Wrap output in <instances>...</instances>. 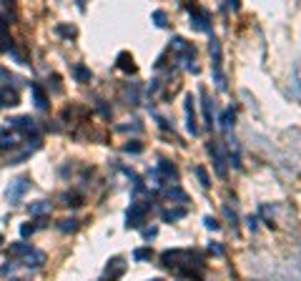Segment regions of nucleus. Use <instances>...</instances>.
I'll return each instance as SVG.
<instances>
[{"mask_svg":"<svg viewBox=\"0 0 301 281\" xmlns=\"http://www.w3.org/2000/svg\"><path fill=\"white\" fill-rule=\"evenodd\" d=\"M8 254H10V259H18L28 269H40L45 264V254L38 251V249H33L30 244H10Z\"/></svg>","mask_w":301,"mask_h":281,"instance_id":"obj_1","label":"nucleus"},{"mask_svg":"<svg viewBox=\"0 0 301 281\" xmlns=\"http://www.w3.org/2000/svg\"><path fill=\"white\" fill-rule=\"evenodd\" d=\"M209 51H211V61H214V80H216V88L226 90V78L224 70H221V43L211 35V43H209Z\"/></svg>","mask_w":301,"mask_h":281,"instance_id":"obj_2","label":"nucleus"},{"mask_svg":"<svg viewBox=\"0 0 301 281\" xmlns=\"http://www.w3.org/2000/svg\"><path fill=\"white\" fill-rule=\"evenodd\" d=\"M146 216H148V204L136 201V204H131V209L126 213V226L128 228H141L146 223Z\"/></svg>","mask_w":301,"mask_h":281,"instance_id":"obj_3","label":"nucleus"},{"mask_svg":"<svg viewBox=\"0 0 301 281\" xmlns=\"http://www.w3.org/2000/svg\"><path fill=\"white\" fill-rule=\"evenodd\" d=\"M161 261L163 266L168 269H181V264H191V251H181V249H173V251H163L161 254Z\"/></svg>","mask_w":301,"mask_h":281,"instance_id":"obj_4","label":"nucleus"},{"mask_svg":"<svg viewBox=\"0 0 301 281\" xmlns=\"http://www.w3.org/2000/svg\"><path fill=\"white\" fill-rule=\"evenodd\" d=\"M30 189V178L28 176H18L10 186H8V191H5V199L10 201V204H18L23 196H25V191Z\"/></svg>","mask_w":301,"mask_h":281,"instance_id":"obj_5","label":"nucleus"},{"mask_svg":"<svg viewBox=\"0 0 301 281\" xmlns=\"http://www.w3.org/2000/svg\"><path fill=\"white\" fill-rule=\"evenodd\" d=\"M186 10L191 13V25H193L196 30L211 33V18H209L206 10H201V8H196V5H186Z\"/></svg>","mask_w":301,"mask_h":281,"instance_id":"obj_6","label":"nucleus"},{"mask_svg":"<svg viewBox=\"0 0 301 281\" xmlns=\"http://www.w3.org/2000/svg\"><path fill=\"white\" fill-rule=\"evenodd\" d=\"M10 131L13 133H25V136H38V126H35V121L30 118V116H20V118H13L10 121Z\"/></svg>","mask_w":301,"mask_h":281,"instance_id":"obj_7","label":"nucleus"},{"mask_svg":"<svg viewBox=\"0 0 301 281\" xmlns=\"http://www.w3.org/2000/svg\"><path fill=\"white\" fill-rule=\"evenodd\" d=\"M209 153H211V158H214V168H216V173L224 178L226 176V156H224V151H221V143L219 140H211L209 143Z\"/></svg>","mask_w":301,"mask_h":281,"instance_id":"obj_8","label":"nucleus"},{"mask_svg":"<svg viewBox=\"0 0 301 281\" xmlns=\"http://www.w3.org/2000/svg\"><path fill=\"white\" fill-rule=\"evenodd\" d=\"M156 171H158V176H161V181H163V183L176 186V181H178V171H176V166H173L171 161H166V158H163V161L158 163V168H156Z\"/></svg>","mask_w":301,"mask_h":281,"instance_id":"obj_9","label":"nucleus"},{"mask_svg":"<svg viewBox=\"0 0 301 281\" xmlns=\"http://www.w3.org/2000/svg\"><path fill=\"white\" fill-rule=\"evenodd\" d=\"M186 131L191 136H198V126H196V108H193V98L186 96Z\"/></svg>","mask_w":301,"mask_h":281,"instance_id":"obj_10","label":"nucleus"},{"mask_svg":"<svg viewBox=\"0 0 301 281\" xmlns=\"http://www.w3.org/2000/svg\"><path fill=\"white\" fill-rule=\"evenodd\" d=\"M18 103H20L18 90L10 88V85H3V88H0V108H13V106H18Z\"/></svg>","mask_w":301,"mask_h":281,"instance_id":"obj_11","label":"nucleus"},{"mask_svg":"<svg viewBox=\"0 0 301 281\" xmlns=\"http://www.w3.org/2000/svg\"><path fill=\"white\" fill-rule=\"evenodd\" d=\"M201 111H204V123H206V128H211V126H214V103H211V98H209L206 90H201Z\"/></svg>","mask_w":301,"mask_h":281,"instance_id":"obj_12","label":"nucleus"},{"mask_svg":"<svg viewBox=\"0 0 301 281\" xmlns=\"http://www.w3.org/2000/svg\"><path fill=\"white\" fill-rule=\"evenodd\" d=\"M30 93H33V103H35V108H38V111H48V98H45V93H43V88H40L38 83L30 85Z\"/></svg>","mask_w":301,"mask_h":281,"instance_id":"obj_13","label":"nucleus"},{"mask_svg":"<svg viewBox=\"0 0 301 281\" xmlns=\"http://www.w3.org/2000/svg\"><path fill=\"white\" fill-rule=\"evenodd\" d=\"M126 271V264H123V259H113L111 261V266L106 269V279H111V281H116L121 274Z\"/></svg>","mask_w":301,"mask_h":281,"instance_id":"obj_14","label":"nucleus"},{"mask_svg":"<svg viewBox=\"0 0 301 281\" xmlns=\"http://www.w3.org/2000/svg\"><path fill=\"white\" fill-rule=\"evenodd\" d=\"M228 161L233 168H241V148H238L236 138H228Z\"/></svg>","mask_w":301,"mask_h":281,"instance_id":"obj_15","label":"nucleus"},{"mask_svg":"<svg viewBox=\"0 0 301 281\" xmlns=\"http://www.w3.org/2000/svg\"><path fill=\"white\" fill-rule=\"evenodd\" d=\"M291 90H294L296 98H301V58L294 63V68H291Z\"/></svg>","mask_w":301,"mask_h":281,"instance_id":"obj_16","label":"nucleus"},{"mask_svg":"<svg viewBox=\"0 0 301 281\" xmlns=\"http://www.w3.org/2000/svg\"><path fill=\"white\" fill-rule=\"evenodd\" d=\"M116 63H118V68L126 70V73H136V63H133V56L131 53H118Z\"/></svg>","mask_w":301,"mask_h":281,"instance_id":"obj_17","label":"nucleus"},{"mask_svg":"<svg viewBox=\"0 0 301 281\" xmlns=\"http://www.w3.org/2000/svg\"><path fill=\"white\" fill-rule=\"evenodd\" d=\"M28 213L30 216H48L51 213V204L48 201H35V204L28 206Z\"/></svg>","mask_w":301,"mask_h":281,"instance_id":"obj_18","label":"nucleus"},{"mask_svg":"<svg viewBox=\"0 0 301 281\" xmlns=\"http://www.w3.org/2000/svg\"><path fill=\"white\" fill-rule=\"evenodd\" d=\"M163 194H166V199H171V201H178V204H186V201H188V196H186V194H183L178 186H168Z\"/></svg>","mask_w":301,"mask_h":281,"instance_id":"obj_19","label":"nucleus"},{"mask_svg":"<svg viewBox=\"0 0 301 281\" xmlns=\"http://www.w3.org/2000/svg\"><path fill=\"white\" fill-rule=\"evenodd\" d=\"M233 121H236L233 108H226L224 113L219 116V123H221V128H224V131H231V128H233Z\"/></svg>","mask_w":301,"mask_h":281,"instance_id":"obj_20","label":"nucleus"},{"mask_svg":"<svg viewBox=\"0 0 301 281\" xmlns=\"http://www.w3.org/2000/svg\"><path fill=\"white\" fill-rule=\"evenodd\" d=\"M186 216V209L181 206V209H166L163 213H161V218L168 223V221H178V218H183Z\"/></svg>","mask_w":301,"mask_h":281,"instance_id":"obj_21","label":"nucleus"},{"mask_svg":"<svg viewBox=\"0 0 301 281\" xmlns=\"http://www.w3.org/2000/svg\"><path fill=\"white\" fill-rule=\"evenodd\" d=\"M15 140H18V136H15V133H10V131H8V133H0V148H3V151L15 148V146H18Z\"/></svg>","mask_w":301,"mask_h":281,"instance_id":"obj_22","label":"nucleus"},{"mask_svg":"<svg viewBox=\"0 0 301 281\" xmlns=\"http://www.w3.org/2000/svg\"><path fill=\"white\" fill-rule=\"evenodd\" d=\"M58 228H61L63 233H71V231L78 228V218H63V221L58 223Z\"/></svg>","mask_w":301,"mask_h":281,"instance_id":"obj_23","label":"nucleus"},{"mask_svg":"<svg viewBox=\"0 0 301 281\" xmlns=\"http://www.w3.org/2000/svg\"><path fill=\"white\" fill-rule=\"evenodd\" d=\"M73 75L78 78V80H80V83H88V80H90V70L83 68V66H75V68H73Z\"/></svg>","mask_w":301,"mask_h":281,"instance_id":"obj_24","label":"nucleus"},{"mask_svg":"<svg viewBox=\"0 0 301 281\" xmlns=\"http://www.w3.org/2000/svg\"><path fill=\"white\" fill-rule=\"evenodd\" d=\"M61 201H63V206H80V196H75V194H63L61 196Z\"/></svg>","mask_w":301,"mask_h":281,"instance_id":"obj_25","label":"nucleus"},{"mask_svg":"<svg viewBox=\"0 0 301 281\" xmlns=\"http://www.w3.org/2000/svg\"><path fill=\"white\" fill-rule=\"evenodd\" d=\"M123 151H126V153H141L143 146H141V140H128V143L123 146Z\"/></svg>","mask_w":301,"mask_h":281,"instance_id":"obj_26","label":"nucleus"},{"mask_svg":"<svg viewBox=\"0 0 301 281\" xmlns=\"http://www.w3.org/2000/svg\"><path fill=\"white\" fill-rule=\"evenodd\" d=\"M153 20H156V25H158V28H166V25H168V23H166V13H163V10H156V13H153Z\"/></svg>","mask_w":301,"mask_h":281,"instance_id":"obj_27","label":"nucleus"},{"mask_svg":"<svg viewBox=\"0 0 301 281\" xmlns=\"http://www.w3.org/2000/svg\"><path fill=\"white\" fill-rule=\"evenodd\" d=\"M150 256H153V254H150V249H138V251L133 254V259H136V261H146V259H150Z\"/></svg>","mask_w":301,"mask_h":281,"instance_id":"obj_28","label":"nucleus"},{"mask_svg":"<svg viewBox=\"0 0 301 281\" xmlns=\"http://www.w3.org/2000/svg\"><path fill=\"white\" fill-rule=\"evenodd\" d=\"M196 176H198V181H201V186H204V189H209V186H211V181H209V176H206V171H204V168H196Z\"/></svg>","mask_w":301,"mask_h":281,"instance_id":"obj_29","label":"nucleus"},{"mask_svg":"<svg viewBox=\"0 0 301 281\" xmlns=\"http://www.w3.org/2000/svg\"><path fill=\"white\" fill-rule=\"evenodd\" d=\"M33 233H35V226H33V223H23V226H20V236H23V239H28V236H33Z\"/></svg>","mask_w":301,"mask_h":281,"instance_id":"obj_30","label":"nucleus"},{"mask_svg":"<svg viewBox=\"0 0 301 281\" xmlns=\"http://www.w3.org/2000/svg\"><path fill=\"white\" fill-rule=\"evenodd\" d=\"M224 216H226V221H231V226H236V221H238L236 211H233V209H228V206H224Z\"/></svg>","mask_w":301,"mask_h":281,"instance_id":"obj_31","label":"nucleus"},{"mask_svg":"<svg viewBox=\"0 0 301 281\" xmlns=\"http://www.w3.org/2000/svg\"><path fill=\"white\" fill-rule=\"evenodd\" d=\"M204 223H206V228H211V231H219V221H216V218L206 216V218H204Z\"/></svg>","mask_w":301,"mask_h":281,"instance_id":"obj_32","label":"nucleus"},{"mask_svg":"<svg viewBox=\"0 0 301 281\" xmlns=\"http://www.w3.org/2000/svg\"><path fill=\"white\" fill-rule=\"evenodd\" d=\"M156 233H158V228H156V226H150V228H143V239H153Z\"/></svg>","mask_w":301,"mask_h":281,"instance_id":"obj_33","label":"nucleus"},{"mask_svg":"<svg viewBox=\"0 0 301 281\" xmlns=\"http://www.w3.org/2000/svg\"><path fill=\"white\" fill-rule=\"evenodd\" d=\"M58 30H61L63 35H71V38H73V35H75V28H73V25H71V28H63V25H61Z\"/></svg>","mask_w":301,"mask_h":281,"instance_id":"obj_34","label":"nucleus"},{"mask_svg":"<svg viewBox=\"0 0 301 281\" xmlns=\"http://www.w3.org/2000/svg\"><path fill=\"white\" fill-rule=\"evenodd\" d=\"M211 251H214V254H216V256H221V254H224V251H221V246H219V244H211Z\"/></svg>","mask_w":301,"mask_h":281,"instance_id":"obj_35","label":"nucleus"},{"mask_svg":"<svg viewBox=\"0 0 301 281\" xmlns=\"http://www.w3.org/2000/svg\"><path fill=\"white\" fill-rule=\"evenodd\" d=\"M8 48V38L5 35H0V51H5Z\"/></svg>","mask_w":301,"mask_h":281,"instance_id":"obj_36","label":"nucleus"},{"mask_svg":"<svg viewBox=\"0 0 301 281\" xmlns=\"http://www.w3.org/2000/svg\"><path fill=\"white\" fill-rule=\"evenodd\" d=\"M3 241H5V239H3V233H0V246H3Z\"/></svg>","mask_w":301,"mask_h":281,"instance_id":"obj_37","label":"nucleus"},{"mask_svg":"<svg viewBox=\"0 0 301 281\" xmlns=\"http://www.w3.org/2000/svg\"><path fill=\"white\" fill-rule=\"evenodd\" d=\"M153 281H163V279H153Z\"/></svg>","mask_w":301,"mask_h":281,"instance_id":"obj_38","label":"nucleus"},{"mask_svg":"<svg viewBox=\"0 0 301 281\" xmlns=\"http://www.w3.org/2000/svg\"><path fill=\"white\" fill-rule=\"evenodd\" d=\"M13 281H23V279H13Z\"/></svg>","mask_w":301,"mask_h":281,"instance_id":"obj_39","label":"nucleus"}]
</instances>
